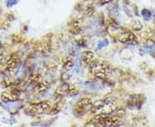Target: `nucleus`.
<instances>
[{"mask_svg": "<svg viewBox=\"0 0 155 127\" xmlns=\"http://www.w3.org/2000/svg\"><path fill=\"white\" fill-rule=\"evenodd\" d=\"M91 113H98L102 115H108L115 111V102L112 98H105V99L97 101L92 104L91 108Z\"/></svg>", "mask_w": 155, "mask_h": 127, "instance_id": "f257e3e1", "label": "nucleus"}, {"mask_svg": "<svg viewBox=\"0 0 155 127\" xmlns=\"http://www.w3.org/2000/svg\"><path fill=\"white\" fill-rule=\"evenodd\" d=\"M120 119L121 118L117 115L109 116V114L108 115L98 114V116L95 118L93 122L97 125H103V126H114V125H116L120 123Z\"/></svg>", "mask_w": 155, "mask_h": 127, "instance_id": "f03ea898", "label": "nucleus"}, {"mask_svg": "<svg viewBox=\"0 0 155 127\" xmlns=\"http://www.w3.org/2000/svg\"><path fill=\"white\" fill-rule=\"evenodd\" d=\"M92 106V102L89 98H84L78 102L74 108V114L77 117H80L85 113L88 110H91Z\"/></svg>", "mask_w": 155, "mask_h": 127, "instance_id": "7ed1b4c3", "label": "nucleus"}, {"mask_svg": "<svg viewBox=\"0 0 155 127\" xmlns=\"http://www.w3.org/2000/svg\"><path fill=\"white\" fill-rule=\"evenodd\" d=\"M91 71L97 78H105L110 73V66L105 63H97L92 65Z\"/></svg>", "mask_w": 155, "mask_h": 127, "instance_id": "20e7f679", "label": "nucleus"}, {"mask_svg": "<svg viewBox=\"0 0 155 127\" xmlns=\"http://www.w3.org/2000/svg\"><path fill=\"white\" fill-rule=\"evenodd\" d=\"M51 106H52V104H51L50 101L43 100V101L37 102L36 104L32 106V110L35 114H38V113H42L44 112L49 111Z\"/></svg>", "mask_w": 155, "mask_h": 127, "instance_id": "39448f33", "label": "nucleus"}, {"mask_svg": "<svg viewBox=\"0 0 155 127\" xmlns=\"http://www.w3.org/2000/svg\"><path fill=\"white\" fill-rule=\"evenodd\" d=\"M95 54L91 51H85L84 52L82 57H81V64L83 66H88L91 63L94 59Z\"/></svg>", "mask_w": 155, "mask_h": 127, "instance_id": "423d86ee", "label": "nucleus"}, {"mask_svg": "<svg viewBox=\"0 0 155 127\" xmlns=\"http://www.w3.org/2000/svg\"><path fill=\"white\" fill-rule=\"evenodd\" d=\"M19 63H20V60L18 58H17V57L11 58L6 65V71H8L11 74V72L17 71V68L19 66Z\"/></svg>", "mask_w": 155, "mask_h": 127, "instance_id": "0eeeda50", "label": "nucleus"}, {"mask_svg": "<svg viewBox=\"0 0 155 127\" xmlns=\"http://www.w3.org/2000/svg\"><path fill=\"white\" fill-rule=\"evenodd\" d=\"M134 39H135L134 34L133 33H129V32L122 33L121 35H119V37H118L119 41H121L122 43H128V42L133 41Z\"/></svg>", "mask_w": 155, "mask_h": 127, "instance_id": "6e6552de", "label": "nucleus"}, {"mask_svg": "<svg viewBox=\"0 0 155 127\" xmlns=\"http://www.w3.org/2000/svg\"><path fill=\"white\" fill-rule=\"evenodd\" d=\"M48 88V83L47 82H41V83H38L35 88V91H36L37 93H41L44 92Z\"/></svg>", "mask_w": 155, "mask_h": 127, "instance_id": "1a4fd4ad", "label": "nucleus"}, {"mask_svg": "<svg viewBox=\"0 0 155 127\" xmlns=\"http://www.w3.org/2000/svg\"><path fill=\"white\" fill-rule=\"evenodd\" d=\"M61 107H62V103L61 102L56 103V104H54V105L51 106V108L49 109L50 113L51 114H56V113H58L61 111Z\"/></svg>", "mask_w": 155, "mask_h": 127, "instance_id": "9d476101", "label": "nucleus"}, {"mask_svg": "<svg viewBox=\"0 0 155 127\" xmlns=\"http://www.w3.org/2000/svg\"><path fill=\"white\" fill-rule=\"evenodd\" d=\"M40 78V75L37 71L32 72L28 77V83H34V82H37Z\"/></svg>", "mask_w": 155, "mask_h": 127, "instance_id": "9b49d317", "label": "nucleus"}, {"mask_svg": "<svg viewBox=\"0 0 155 127\" xmlns=\"http://www.w3.org/2000/svg\"><path fill=\"white\" fill-rule=\"evenodd\" d=\"M67 93L70 95H75L78 93L77 88L74 85H69L67 88Z\"/></svg>", "mask_w": 155, "mask_h": 127, "instance_id": "f8f14e48", "label": "nucleus"}, {"mask_svg": "<svg viewBox=\"0 0 155 127\" xmlns=\"http://www.w3.org/2000/svg\"><path fill=\"white\" fill-rule=\"evenodd\" d=\"M80 31H81V27L79 26V24H78V23L74 24L72 28H71V29H70V32L72 33H79Z\"/></svg>", "mask_w": 155, "mask_h": 127, "instance_id": "ddd939ff", "label": "nucleus"}, {"mask_svg": "<svg viewBox=\"0 0 155 127\" xmlns=\"http://www.w3.org/2000/svg\"><path fill=\"white\" fill-rule=\"evenodd\" d=\"M85 13H86L88 16L92 15V14L94 13V7H93V5H89L85 8Z\"/></svg>", "mask_w": 155, "mask_h": 127, "instance_id": "4468645a", "label": "nucleus"}, {"mask_svg": "<svg viewBox=\"0 0 155 127\" xmlns=\"http://www.w3.org/2000/svg\"><path fill=\"white\" fill-rule=\"evenodd\" d=\"M64 64H65V65H64V67H65V69H67V70H69V69L72 66V61L71 60V59H67V60L65 61Z\"/></svg>", "mask_w": 155, "mask_h": 127, "instance_id": "2eb2a0df", "label": "nucleus"}, {"mask_svg": "<svg viewBox=\"0 0 155 127\" xmlns=\"http://www.w3.org/2000/svg\"><path fill=\"white\" fill-rule=\"evenodd\" d=\"M4 58H5V50H4L3 46L0 44V63L3 62Z\"/></svg>", "mask_w": 155, "mask_h": 127, "instance_id": "dca6fc26", "label": "nucleus"}, {"mask_svg": "<svg viewBox=\"0 0 155 127\" xmlns=\"http://www.w3.org/2000/svg\"><path fill=\"white\" fill-rule=\"evenodd\" d=\"M111 0H99L100 4L101 5H104V4H108V3H110Z\"/></svg>", "mask_w": 155, "mask_h": 127, "instance_id": "f3484780", "label": "nucleus"}]
</instances>
